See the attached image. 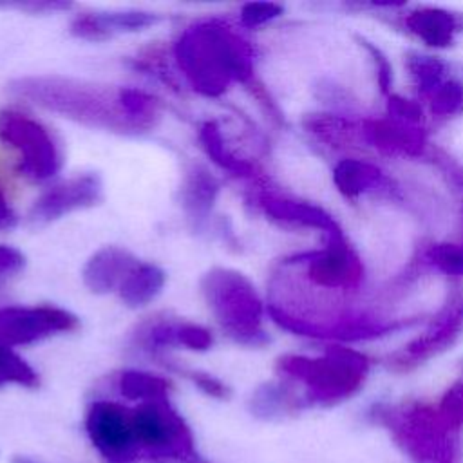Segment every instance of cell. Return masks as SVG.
Returning a JSON list of instances; mask_svg holds the SVG:
<instances>
[{
    "label": "cell",
    "instance_id": "1",
    "mask_svg": "<svg viewBox=\"0 0 463 463\" xmlns=\"http://www.w3.org/2000/svg\"><path fill=\"white\" fill-rule=\"evenodd\" d=\"M186 85L206 98H219L233 83L255 80V52L248 38L222 18H201L186 25L172 47Z\"/></svg>",
    "mask_w": 463,
    "mask_h": 463
},
{
    "label": "cell",
    "instance_id": "2",
    "mask_svg": "<svg viewBox=\"0 0 463 463\" xmlns=\"http://www.w3.org/2000/svg\"><path fill=\"white\" fill-rule=\"evenodd\" d=\"M9 89L18 98L89 128L121 136L148 132L128 109V87L60 74H36L11 81Z\"/></svg>",
    "mask_w": 463,
    "mask_h": 463
},
{
    "label": "cell",
    "instance_id": "3",
    "mask_svg": "<svg viewBox=\"0 0 463 463\" xmlns=\"http://www.w3.org/2000/svg\"><path fill=\"white\" fill-rule=\"evenodd\" d=\"M394 445L416 463H463L461 432L427 403H378L369 412Z\"/></svg>",
    "mask_w": 463,
    "mask_h": 463
},
{
    "label": "cell",
    "instance_id": "4",
    "mask_svg": "<svg viewBox=\"0 0 463 463\" xmlns=\"http://www.w3.org/2000/svg\"><path fill=\"white\" fill-rule=\"evenodd\" d=\"M282 380L304 385L307 405H336L356 394L369 373L364 354L347 347H331L322 356L286 354L277 362Z\"/></svg>",
    "mask_w": 463,
    "mask_h": 463
},
{
    "label": "cell",
    "instance_id": "5",
    "mask_svg": "<svg viewBox=\"0 0 463 463\" xmlns=\"http://www.w3.org/2000/svg\"><path fill=\"white\" fill-rule=\"evenodd\" d=\"M199 286L210 313L232 340L250 347L268 342L264 302L246 275L217 266L203 275Z\"/></svg>",
    "mask_w": 463,
    "mask_h": 463
},
{
    "label": "cell",
    "instance_id": "6",
    "mask_svg": "<svg viewBox=\"0 0 463 463\" xmlns=\"http://www.w3.org/2000/svg\"><path fill=\"white\" fill-rule=\"evenodd\" d=\"M0 143L16 156V172L33 183L56 177L63 150L54 132L36 116L20 109L0 110Z\"/></svg>",
    "mask_w": 463,
    "mask_h": 463
},
{
    "label": "cell",
    "instance_id": "7",
    "mask_svg": "<svg viewBox=\"0 0 463 463\" xmlns=\"http://www.w3.org/2000/svg\"><path fill=\"white\" fill-rule=\"evenodd\" d=\"M282 264L309 286L322 291L353 289L364 277V266L356 253L345 244L344 237L329 239L326 248L306 255H295Z\"/></svg>",
    "mask_w": 463,
    "mask_h": 463
},
{
    "label": "cell",
    "instance_id": "8",
    "mask_svg": "<svg viewBox=\"0 0 463 463\" xmlns=\"http://www.w3.org/2000/svg\"><path fill=\"white\" fill-rule=\"evenodd\" d=\"M78 326L74 313L51 304L0 307V344L13 349L71 333Z\"/></svg>",
    "mask_w": 463,
    "mask_h": 463
},
{
    "label": "cell",
    "instance_id": "9",
    "mask_svg": "<svg viewBox=\"0 0 463 463\" xmlns=\"http://www.w3.org/2000/svg\"><path fill=\"white\" fill-rule=\"evenodd\" d=\"M85 432L107 463H137L127 405L94 400L85 412Z\"/></svg>",
    "mask_w": 463,
    "mask_h": 463
},
{
    "label": "cell",
    "instance_id": "10",
    "mask_svg": "<svg viewBox=\"0 0 463 463\" xmlns=\"http://www.w3.org/2000/svg\"><path fill=\"white\" fill-rule=\"evenodd\" d=\"M101 199V181L96 174H81L45 188L31 204L27 221L45 226L74 212L90 208Z\"/></svg>",
    "mask_w": 463,
    "mask_h": 463
},
{
    "label": "cell",
    "instance_id": "11",
    "mask_svg": "<svg viewBox=\"0 0 463 463\" xmlns=\"http://www.w3.org/2000/svg\"><path fill=\"white\" fill-rule=\"evenodd\" d=\"M463 326V297H454L432 322V326L412 342L403 345L389 358V367L396 373H407L443 353L454 344Z\"/></svg>",
    "mask_w": 463,
    "mask_h": 463
},
{
    "label": "cell",
    "instance_id": "12",
    "mask_svg": "<svg viewBox=\"0 0 463 463\" xmlns=\"http://www.w3.org/2000/svg\"><path fill=\"white\" fill-rule=\"evenodd\" d=\"M161 22V16L143 9L123 11H85L72 18L71 33L76 38L89 42H101L116 34L139 33L154 27Z\"/></svg>",
    "mask_w": 463,
    "mask_h": 463
},
{
    "label": "cell",
    "instance_id": "13",
    "mask_svg": "<svg viewBox=\"0 0 463 463\" xmlns=\"http://www.w3.org/2000/svg\"><path fill=\"white\" fill-rule=\"evenodd\" d=\"M251 201L264 215H268L269 219H273L280 224L315 228V230L327 233L329 239L342 237V232L336 226V222L333 221V217H329L322 208H318L311 203L284 197V195H279L262 186L259 190H255Z\"/></svg>",
    "mask_w": 463,
    "mask_h": 463
},
{
    "label": "cell",
    "instance_id": "14",
    "mask_svg": "<svg viewBox=\"0 0 463 463\" xmlns=\"http://www.w3.org/2000/svg\"><path fill=\"white\" fill-rule=\"evenodd\" d=\"M139 264L137 257L123 246H103L96 250L81 269L83 284L96 295L118 291L130 271Z\"/></svg>",
    "mask_w": 463,
    "mask_h": 463
},
{
    "label": "cell",
    "instance_id": "15",
    "mask_svg": "<svg viewBox=\"0 0 463 463\" xmlns=\"http://www.w3.org/2000/svg\"><path fill=\"white\" fill-rule=\"evenodd\" d=\"M221 184L217 177L203 165H190L179 186V204L194 228L208 224Z\"/></svg>",
    "mask_w": 463,
    "mask_h": 463
},
{
    "label": "cell",
    "instance_id": "16",
    "mask_svg": "<svg viewBox=\"0 0 463 463\" xmlns=\"http://www.w3.org/2000/svg\"><path fill=\"white\" fill-rule=\"evenodd\" d=\"M360 136L387 154L420 156L425 146V136L421 128L394 118L364 121L360 127Z\"/></svg>",
    "mask_w": 463,
    "mask_h": 463
},
{
    "label": "cell",
    "instance_id": "17",
    "mask_svg": "<svg viewBox=\"0 0 463 463\" xmlns=\"http://www.w3.org/2000/svg\"><path fill=\"white\" fill-rule=\"evenodd\" d=\"M409 31L430 47H449L463 29V16L441 7H418L405 16Z\"/></svg>",
    "mask_w": 463,
    "mask_h": 463
},
{
    "label": "cell",
    "instance_id": "18",
    "mask_svg": "<svg viewBox=\"0 0 463 463\" xmlns=\"http://www.w3.org/2000/svg\"><path fill=\"white\" fill-rule=\"evenodd\" d=\"M250 412L259 420H280L293 412H298L306 407L304 396L297 392L293 383L280 382H266L259 385L248 402Z\"/></svg>",
    "mask_w": 463,
    "mask_h": 463
},
{
    "label": "cell",
    "instance_id": "19",
    "mask_svg": "<svg viewBox=\"0 0 463 463\" xmlns=\"http://www.w3.org/2000/svg\"><path fill=\"white\" fill-rule=\"evenodd\" d=\"M181 324L168 317H154L141 322L130 336V344L150 358H163L166 351L181 347Z\"/></svg>",
    "mask_w": 463,
    "mask_h": 463
},
{
    "label": "cell",
    "instance_id": "20",
    "mask_svg": "<svg viewBox=\"0 0 463 463\" xmlns=\"http://www.w3.org/2000/svg\"><path fill=\"white\" fill-rule=\"evenodd\" d=\"M197 141L204 154L222 170L237 175V177H255L257 168L253 163H250L244 157H239L232 152V148L226 145L222 130L217 121L208 119L201 123L197 130Z\"/></svg>",
    "mask_w": 463,
    "mask_h": 463
},
{
    "label": "cell",
    "instance_id": "21",
    "mask_svg": "<svg viewBox=\"0 0 463 463\" xmlns=\"http://www.w3.org/2000/svg\"><path fill=\"white\" fill-rule=\"evenodd\" d=\"M166 282L165 271L152 262H139L118 289L125 306L137 309L148 306L163 291Z\"/></svg>",
    "mask_w": 463,
    "mask_h": 463
},
{
    "label": "cell",
    "instance_id": "22",
    "mask_svg": "<svg viewBox=\"0 0 463 463\" xmlns=\"http://www.w3.org/2000/svg\"><path fill=\"white\" fill-rule=\"evenodd\" d=\"M333 179L336 188L347 195L354 197L360 194H365L369 190H374L383 183L382 170L362 159H342L333 172Z\"/></svg>",
    "mask_w": 463,
    "mask_h": 463
},
{
    "label": "cell",
    "instance_id": "23",
    "mask_svg": "<svg viewBox=\"0 0 463 463\" xmlns=\"http://www.w3.org/2000/svg\"><path fill=\"white\" fill-rule=\"evenodd\" d=\"M116 389L119 396L137 403V402L168 398L170 382L161 374H154L139 369H127L118 374Z\"/></svg>",
    "mask_w": 463,
    "mask_h": 463
},
{
    "label": "cell",
    "instance_id": "24",
    "mask_svg": "<svg viewBox=\"0 0 463 463\" xmlns=\"http://www.w3.org/2000/svg\"><path fill=\"white\" fill-rule=\"evenodd\" d=\"M407 69L418 87V92L427 98H430V94L449 80L447 65L434 56L412 52L407 56Z\"/></svg>",
    "mask_w": 463,
    "mask_h": 463
},
{
    "label": "cell",
    "instance_id": "25",
    "mask_svg": "<svg viewBox=\"0 0 463 463\" xmlns=\"http://www.w3.org/2000/svg\"><path fill=\"white\" fill-rule=\"evenodd\" d=\"M306 128L331 146L351 145L354 141V128L347 119L331 114L311 116L306 119Z\"/></svg>",
    "mask_w": 463,
    "mask_h": 463
},
{
    "label": "cell",
    "instance_id": "26",
    "mask_svg": "<svg viewBox=\"0 0 463 463\" xmlns=\"http://www.w3.org/2000/svg\"><path fill=\"white\" fill-rule=\"evenodd\" d=\"M2 385H38L36 371L13 347L4 344H0V387Z\"/></svg>",
    "mask_w": 463,
    "mask_h": 463
},
{
    "label": "cell",
    "instance_id": "27",
    "mask_svg": "<svg viewBox=\"0 0 463 463\" xmlns=\"http://www.w3.org/2000/svg\"><path fill=\"white\" fill-rule=\"evenodd\" d=\"M430 112L438 118H454L463 114V83L458 80H447L429 98Z\"/></svg>",
    "mask_w": 463,
    "mask_h": 463
},
{
    "label": "cell",
    "instance_id": "28",
    "mask_svg": "<svg viewBox=\"0 0 463 463\" xmlns=\"http://www.w3.org/2000/svg\"><path fill=\"white\" fill-rule=\"evenodd\" d=\"M427 260L447 275H463V248L456 244H432L427 253Z\"/></svg>",
    "mask_w": 463,
    "mask_h": 463
},
{
    "label": "cell",
    "instance_id": "29",
    "mask_svg": "<svg viewBox=\"0 0 463 463\" xmlns=\"http://www.w3.org/2000/svg\"><path fill=\"white\" fill-rule=\"evenodd\" d=\"M438 411L456 429L463 430V373L461 376L443 392Z\"/></svg>",
    "mask_w": 463,
    "mask_h": 463
},
{
    "label": "cell",
    "instance_id": "30",
    "mask_svg": "<svg viewBox=\"0 0 463 463\" xmlns=\"http://www.w3.org/2000/svg\"><path fill=\"white\" fill-rule=\"evenodd\" d=\"M280 13H282V5H279V4L250 2V4H244L241 7L239 20H241L242 27L255 29V27H260V25L275 20L277 16H280Z\"/></svg>",
    "mask_w": 463,
    "mask_h": 463
},
{
    "label": "cell",
    "instance_id": "31",
    "mask_svg": "<svg viewBox=\"0 0 463 463\" xmlns=\"http://www.w3.org/2000/svg\"><path fill=\"white\" fill-rule=\"evenodd\" d=\"M184 374L194 382V385H197L204 394H208L212 398L224 400V398L230 396L228 385L224 382H221L219 378H215L213 374H210V373H204V371H186Z\"/></svg>",
    "mask_w": 463,
    "mask_h": 463
},
{
    "label": "cell",
    "instance_id": "32",
    "mask_svg": "<svg viewBox=\"0 0 463 463\" xmlns=\"http://www.w3.org/2000/svg\"><path fill=\"white\" fill-rule=\"evenodd\" d=\"M25 266V257L13 246L0 244V277H13Z\"/></svg>",
    "mask_w": 463,
    "mask_h": 463
},
{
    "label": "cell",
    "instance_id": "33",
    "mask_svg": "<svg viewBox=\"0 0 463 463\" xmlns=\"http://www.w3.org/2000/svg\"><path fill=\"white\" fill-rule=\"evenodd\" d=\"M389 109L394 114L392 116L394 119H400V121H405V123H411V125L421 121V109L414 101L392 96L389 99Z\"/></svg>",
    "mask_w": 463,
    "mask_h": 463
},
{
    "label": "cell",
    "instance_id": "34",
    "mask_svg": "<svg viewBox=\"0 0 463 463\" xmlns=\"http://www.w3.org/2000/svg\"><path fill=\"white\" fill-rule=\"evenodd\" d=\"M362 43H364L365 49L373 54V60H374L376 71H378V83H380L382 90L387 92V90H389V85H391V80H392V74H391V67H389L385 56H383L374 45H371L369 42H362Z\"/></svg>",
    "mask_w": 463,
    "mask_h": 463
},
{
    "label": "cell",
    "instance_id": "35",
    "mask_svg": "<svg viewBox=\"0 0 463 463\" xmlns=\"http://www.w3.org/2000/svg\"><path fill=\"white\" fill-rule=\"evenodd\" d=\"M4 7H16L31 13H45V11H63L69 9L71 5L65 2H18V4H4Z\"/></svg>",
    "mask_w": 463,
    "mask_h": 463
},
{
    "label": "cell",
    "instance_id": "36",
    "mask_svg": "<svg viewBox=\"0 0 463 463\" xmlns=\"http://www.w3.org/2000/svg\"><path fill=\"white\" fill-rule=\"evenodd\" d=\"M14 221V215L9 208V203H7V197H5V192L4 188L0 186V228H7L11 226Z\"/></svg>",
    "mask_w": 463,
    "mask_h": 463
},
{
    "label": "cell",
    "instance_id": "37",
    "mask_svg": "<svg viewBox=\"0 0 463 463\" xmlns=\"http://www.w3.org/2000/svg\"><path fill=\"white\" fill-rule=\"evenodd\" d=\"M13 463H38V461H33L25 456H16V458H13Z\"/></svg>",
    "mask_w": 463,
    "mask_h": 463
}]
</instances>
